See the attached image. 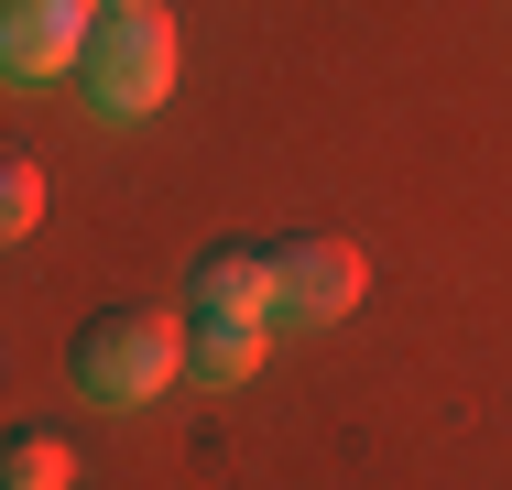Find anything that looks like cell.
Masks as SVG:
<instances>
[{"instance_id":"1","label":"cell","mask_w":512,"mask_h":490,"mask_svg":"<svg viewBox=\"0 0 512 490\" xmlns=\"http://www.w3.org/2000/svg\"><path fill=\"white\" fill-rule=\"evenodd\" d=\"M66 371H77L88 403H164V382H186V316H164V305H109V316L77 327Z\"/></svg>"},{"instance_id":"2","label":"cell","mask_w":512,"mask_h":490,"mask_svg":"<svg viewBox=\"0 0 512 490\" xmlns=\"http://www.w3.org/2000/svg\"><path fill=\"white\" fill-rule=\"evenodd\" d=\"M175 66H186V44H175L164 0L99 11V33H88V55H77V98H88L99 120H142V109L175 98Z\"/></svg>"},{"instance_id":"3","label":"cell","mask_w":512,"mask_h":490,"mask_svg":"<svg viewBox=\"0 0 512 490\" xmlns=\"http://www.w3.org/2000/svg\"><path fill=\"white\" fill-rule=\"evenodd\" d=\"M360 305V251L338 240V229H295V240H273V316H295V327H338Z\"/></svg>"},{"instance_id":"4","label":"cell","mask_w":512,"mask_h":490,"mask_svg":"<svg viewBox=\"0 0 512 490\" xmlns=\"http://www.w3.org/2000/svg\"><path fill=\"white\" fill-rule=\"evenodd\" d=\"M88 33H99V0H0V77L11 88L77 77Z\"/></svg>"},{"instance_id":"5","label":"cell","mask_w":512,"mask_h":490,"mask_svg":"<svg viewBox=\"0 0 512 490\" xmlns=\"http://www.w3.org/2000/svg\"><path fill=\"white\" fill-rule=\"evenodd\" d=\"M186 316H273V251H251V240L197 251V273H186Z\"/></svg>"},{"instance_id":"6","label":"cell","mask_w":512,"mask_h":490,"mask_svg":"<svg viewBox=\"0 0 512 490\" xmlns=\"http://www.w3.org/2000/svg\"><path fill=\"white\" fill-rule=\"evenodd\" d=\"M262 349H273V316H186V382H207V392L251 382Z\"/></svg>"},{"instance_id":"7","label":"cell","mask_w":512,"mask_h":490,"mask_svg":"<svg viewBox=\"0 0 512 490\" xmlns=\"http://www.w3.org/2000/svg\"><path fill=\"white\" fill-rule=\"evenodd\" d=\"M0 490H77V458L55 436H11L0 447Z\"/></svg>"},{"instance_id":"8","label":"cell","mask_w":512,"mask_h":490,"mask_svg":"<svg viewBox=\"0 0 512 490\" xmlns=\"http://www.w3.org/2000/svg\"><path fill=\"white\" fill-rule=\"evenodd\" d=\"M33 218H44V175H33L22 153H0V251L33 240Z\"/></svg>"},{"instance_id":"9","label":"cell","mask_w":512,"mask_h":490,"mask_svg":"<svg viewBox=\"0 0 512 490\" xmlns=\"http://www.w3.org/2000/svg\"><path fill=\"white\" fill-rule=\"evenodd\" d=\"M99 11H142V0H99Z\"/></svg>"}]
</instances>
